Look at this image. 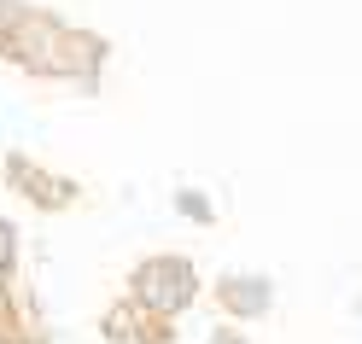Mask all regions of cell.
<instances>
[{"label":"cell","mask_w":362,"mask_h":344,"mask_svg":"<svg viewBox=\"0 0 362 344\" xmlns=\"http://www.w3.org/2000/svg\"><path fill=\"white\" fill-rule=\"evenodd\" d=\"M24 18V0H0V41L12 35V24Z\"/></svg>","instance_id":"cell-8"},{"label":"cell","mask_w":362,"mask_h":344,"mask_svg":"<svg viewBox=\"0 0 362 344\" xmlns=\"http://www.w3.org/2000/svg\"><path fill=\"white\" fill-rule=\"evenodd\" d=\"M100 333H105V344H175V321L146 309V304H134L123 292L117 304L100 315Z\"/></svg>","instance_id":"cell-3"},{"label":"cell","mask_w":362,"mask_h":344,"mask_svg":"<svg viewBox=\"0 0 362 344\" xmlns=\"http://www.w3.org/2000/svg\"><path fill=\"white\" fill-rule=\"evenodd\" d=\"M205 344H245V333H240V327H234V321H228V327H216V333H211Z\"/></svg>","instance_id":"cell-9"},{"label":"cell","mask_w":362,"mask_h":344,"mask_svg":"<svg viewBox=\"0 0 362 344\" xmlns=\"http://www.w3.org/2000/svg\"><path fill=\"white\" fill-rule=\"evenodd\" d=\"M175 204H181V210H187V216H211V204H205V198H199V193H181Z\"/></svg>","instance_id":"cell-10"},{"label":"cell","mask_w":362,"mask_h":344,"mask_svg":"<svg viewBox=\"0 0 362 344\" xmlns=\"http://www.w3.org/2000/svg\"><path fill=\"white\" fill-rule=\"evenodd\" d=\"M216 304H222V315L257 321V315H269V304H275V286H269L263 274H228V280L216 286Z\"/></svg>","instance_id":"cell-6"},{"label":"cell","mask_w":362,"mask_h":344,"mask_svg":"<svg viewBox=\"0 0 362 344\" xmlns=\"http://www.w3.org/2000/svg\"><path fill=\"white\" fill-rule=\"evenodd\" d=\"M0 59H12L24 76H41V82H94L105 71L111 47L94 35V30H76L53 12H35L24 6V18L12 24V35L0 41Z\"/></svg>","instance_id":"cell-1"},{"label":"cell","mask_w":362,"mask_h":344,"mask_svg":"<svg viewBox=\"0 0 362 344\" xmlns=\"http://www.w3.org/2000/svg\"><path fill=\"white\" fill-rule=\"evenodd\" d=\"M134 304H146L158 315H181V309H193V297H199V268L187 257H175V251H164V257H146V263H134L129 268V286H123Z\"/></svg>","instance_id":"cell-2"},{"label":"cell","mask_w":362,"mask_h":344,"mask_svg":"<svg viewBox=\"0 0 362 344\" xmlns=\"http://www.w3.org/2000/svg\"><path fill=\"white\" fill-rule=\"evenodd\" d=\"M6 187L24 193L35 210H64V204H76V181L41 170L35 158H24V152H6Z\"/></svg>","instance_id":"cell-4"},{"label":"cell","mask_w":362,"mask_h":344,"mask_svg":"<svg viewBox=\"0 0 362 344\" xmlns=\"http://www.w3.org/2000/svg\"><path fill=\"white\" fill-rule=\"evenodd\" d=\"M0 274H18V227L0 216Z\"/></svg>","instance_id":"cell-7"},{"label":"cell","mask_w":362,"mask_h":344,"mask_svg":"<svg viewBox=\"0 0 362 344\" xmlns=\"http://www.w3.org/2000/svg\"><path fill=\"white\" fill-rule=\"evenodd\" d=\"M0 344H47V321L18 292V274H0Z\"/></svg>","instance_id":"cell-5"}]
</instances>
